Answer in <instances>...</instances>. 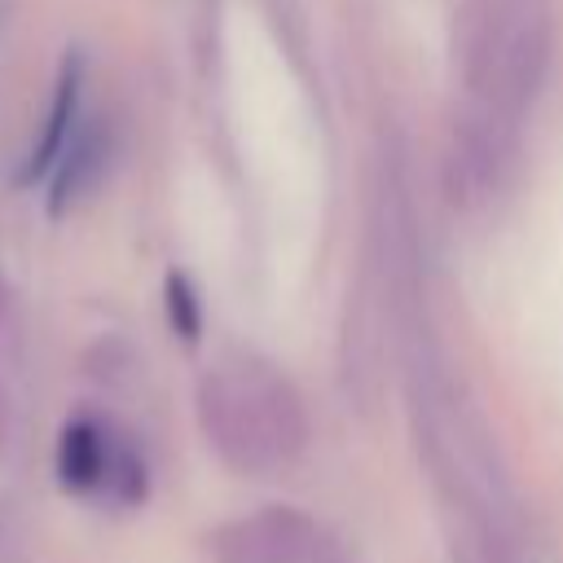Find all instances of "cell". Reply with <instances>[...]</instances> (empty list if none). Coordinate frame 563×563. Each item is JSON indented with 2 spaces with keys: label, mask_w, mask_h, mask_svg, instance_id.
Instances as JSON below:
<instances>
[{
  "label": "cell",
  "mask_w": 563,
  "mask_h": 563,
  "mask_svg": "<svg viewBox=\"0 0 563 563\" xmlns=\"http://www.w3.org/2000/svg\"><path fill=\"white\" fill-rule=\"evenodd\" d=\"M515 158V123L488 110L466 106L449 128L444 150V185L453 202H488L510 172Z\"/></svg>",
  "instance_id": "4"
},
{
  "label": "cell",
  "mask_w": 563,
  "mask_h": 563,
  "mask_svg": "<svg viewBox=\"0 0 563 563\" xmlns=\"http://www.w3.org/2000/svg\"><path fill=\"white\" fill-rule=\"evenodd\" d=\"M207 444L238 475H282L308 449V409L290 378L260 361H224L198 378Z\"/></svg>",
  "instance_id": "1"
},
{
  "label": "cell",
  "mask_w": 563,
  "mask_h": 563,
  "mask_svg": "<svg viewBox=\"0 0 563 563\" xmlns=\"http://www.w3.org/2000/svg\"><path fill=\"white\" fill-rule=\"evenodd\" d=\"M453 53L466 106L519 123L550 75L554 9L550 0H462Z\"/></svg>",
  "instance_id": "2"
},
{
  "label": "cell",
  "mask_w": 563,
  "mask_h": 563,
  "mask_svg": "<svg viewBox=\"0 0 563 563\" xmlns=\"http://www.w3.org/2000/svg\"><path fill=\"white\" fill-rule=\"evenodd\" d=\"M79 88H84V57H79V53H66V62H62V70H57V79H53V101H48V114H44L40 136H35V145H31V158H26V167L18 172L22 185H31V180H40V176L53 172L62 145L70 141V132H75V123H79Z\"/></svg>",
  "instance_id": "6"
},
{
  "label": "cell",
  "mask_w": 563,
  "mask_h": 563,
  "mask_svg": "<svg viewBox=\"0 0 563 563\" xmlns=\"http://www.w3.org/2000/svg\"><path fill=\"white\" fill-rule=\"evenodd\" d=\"M110 158H114V132L106 119H84L75 123L70 141L62 145L53 172H48V211L62 216L70 211L75 202H84L110 172Z\"/></svg>",
  "instance_id": "5"
},
{
  "label": "cell",
  "mask_w": 563,
  "mask_h": 563,
  "mask_svg": "<svg viewBox=\"0 0 563 563\" xmlns=\"http://www.w3.org/2000/svg\"><path fill=\"white\" fill-rule=\"evenodd\" d=\"M4 431H9V396L0 387V444H4Z\"/></svg>",
  "instance_id": "9"
},
{
  "label": "cell",
  "mask_w": 563,
  "mask_h": 563,
  "mask_svg": "<svg viewBox=\"0 0 563 563\" xmlns=\"http://www.w3.org/2000/svg\"><path fill=\"white\" fill-rule=\"evenodd\" d=\"M167 321H172V330H176L185 343H194V339H198V330H202L198 295H194L189 277H180V273H172V277H167Z\"/></svg>",
  "instance_id": "8"
},
{
  "label": "cell",
  "mask_w": 563,
  "mask_h": 563,
  "mask_svg": "<svg viewBox=\"0 0 563 563\" xmlns=\"http://www.w3.org/2000/svg\"><path fill=\"white\" fill-rule=\"evenodd\" d=\"M123 449L110 444V435L101 431V422L92 418H75L62 440H57V479L70 488V493H92V488H106L114 479V466H119Z\"/></svg>",
  "instance_id": "7"
},
{
  "label": "cell",
  "mask_w": 563,
  "mask_h": 563,
  "mask_svg": "<svg viewBox=\"0 0 563 563\" xmlns=\"http://www.w3.org/2000/svg\"><path fill=\"white\" fill-rule=\"evenodd\" d=\"M216 563H343L334 537L295 506H264L246 519L216 528Z\"/></svg>",
  "instance_id": "3"
}]
</instances>
